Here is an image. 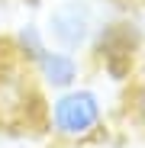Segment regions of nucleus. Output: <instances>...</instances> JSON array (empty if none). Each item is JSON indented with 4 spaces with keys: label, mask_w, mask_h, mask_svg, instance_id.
<instances>
[{
    "label": "nucleus",
    "mask_w": 145,
    "mask_h": 148,
    "mask_svg": "<svg viewBox=\"0 0 145 148\" xmlns=\"http://www.w3.org/2000/svg\"><path fill=\"white\" fill-rule=\"evenodd\" d=\"M107 126V103L97 87L74 84L68 90H55L45 100V129L58 142L81 145L103 132Z\"/></svg>",
    "instance_id": "obj_3"
},
{
    "label": "nucleus",
    "mask_w": 145,
    "mask_h": 148,
    "mask_svg": "<svg viewBox=\"0 0 145 148\" xmlns=\"http://www.w3.org/2000/svg\"><path fill=\"white\" fill-rule=\"evenodd\" d=\"M116 16L119 13L113 10V0H48L39 26L52 45L87 58Z\"/></svg>",
    "instance_id": "obj_1"
},
{
    "label": "nucleus",
    "mask_w": 145,
    "mask_h": 148,
    "mask_svg": "<svg viewBox=\"0 0 145 148\" xmlns=\"http://www.w3.org/2000/svg\"><path fill=\"white\" fill-rule=\"evenodd\" d=\"M45 100L48 93L36 81L26 58L13 48L10 36L0 39V129H45Z\"/></svg>",
    "instance_id": "obj_2"
},
{
    "label": "nucleus",
    "mask_w": 145,
    "mask_h": 148,
    "mask_svg": "<svg viewBox=\"0 0 145 148\" xmlns=\"http://www.w3.org/2000/svg\"><path fill=\"white\" fill-rule=\"evenodd\" d=\"M36 74V81L42 84L45 93H55V90H68L84 81V58L74 52H65V48L45 42L39 52L26 61Z\"/></svg>",
    "instance_id": "obj_4"
},
{
    "label": "nucleus",
    "mask_w": 145,
    "mask_h": 148,
    "mask_svg": "<svg viewBox=\"0 0 145 148\" xmlns=\"http://www.w3.org/2000/svg\"><path fill=\"white\" fill-rule=\"evenodd\" d=\"M126 110L132 113L135 126L145 129V77H139V81L132 84V90H129V97H126Z\"/></svg>",
    "instance_id": "obj_5"
}]
</instances>
